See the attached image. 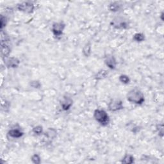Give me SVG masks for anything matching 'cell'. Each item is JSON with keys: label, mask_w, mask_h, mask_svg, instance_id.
<instances>
[{"label": "cell", "mask_w": 164, "mask_h": 164, "mask_svg": "<svg viewBox=\"0 0 164 164\" xmlns=\"http://www.w3.org/2000/svg\"><path fill=\"white\" fill-rule=\"evenodd\" d=\"M7 18L6 17L3 16V15H1V30H3V29L5 27H6V25L7 24Z\"/></svg>", "instance_id": "21"}, {"label": "cell", "mask_w": 164, "mask_h": 164, "mask_svg": "<svg viewBox=\"0 0 164 164\" xmlns=\"http://www.w3.org/2000/svg\"><path fill=\"white\" fill-rule=\"evenodd\" d=\"M119 80L123 84L127 85L130 82V78L126 74H121L119 78Z\"/></svg>", "instance_id": "16"}, {"label": "cell", "mask_w": 164, "mask_h": 164, "mask_svg": "<svg viewBox=\"0 0 164 164\" xmlns=\"http://www.w3.org/2000/svg\"><path fill=\"white\" fill-rule=\"evenodd\" d=\"M108 110L112 112H116L124 108L123 102L120 99H112L108 103Z\"/></svg>", "instance_id": "6"}, {"label": "cell", "mask_w": 164, "mask_h": 164, "mask_svg": "<svg viewBox=\"0 0 164 164\" xmlns=\"http://www.w3.org/2000/svg\"><path fill=\"white\" fill-rule=\"evenodd\" d=\"M111 26L117 30L126 29L129 26V21L123 16H117L112 19Z\"/></svg>", "instance_id": "3"}, {"label": "cell", "mask_w": 164, "mask_h": 164, "mask_svg": "<svg viewBox=\"0 0 164 164\" xmlns=\"http://www.w3.org/2000/svg\"><path fill=\"white\" fill-rule=\"evenodd\" d=\"M95 120L103 126H106L110 123V117L107 112L103 109L98 108L94 112Z\"/></svg>", "instance_id": "2"}, {"label": "cell", "mask_w": 164, "mask_h": 164, "mask_svg": "<svg viewBox=\"0 0 164 164\" xmlns=\"http://www.w3.org/2000/svg\"><path fill=\"white\" fill-rule=\"evenodd\" d=\"M8 135L13 138H19L24 135V132L21 129L12 128L8 132Z\"/></svg>", "instance_id": "10"}, {"label": "cell", "mask_w": 164, "mask_h": 164, "mask_svg": "<svg viewBox=\"0 0 164 164\" xmlns=\"http://www.w3.org/2000/svg\"><path fill=\"white\" fill-rule=\"evenodd\" d=\"M17 8L19 11L27 13L33 12L35 9V5L32 2L24 1L17 5Z\"/></svg>", "instance_id": "5"}, {"label": "cell", "mask_w": 164, "mask_h": 164, "mask_svg": "<svg viewBox=\"0 0 164 164\" xmlns=\"http://www.w3.org/2000/svg\"><path fill=\"white\" fill-rule=\"evenodd\" d=\"M32 132L35 135H40L42 133H43V127L40 126V125H38V126H36L33 128Z\"/></svg>", "instance_id": "17"}, {"label": "cell", "mask_w": 164, "mask_h": 164, "mask_svg": "<svg viewBox=\"0 0 164 164\" xmlns=\"http://www.w3.org/2000/svg\"><path fill=\"white\" fill-rule=\"evenodd\" d=\"M108 75V72L105 70V69H101L100 70L98 73L96 75V79L97 80H101L107 78V76Z\"/></svg>", "instance_id": "14"}, {"label": "cell", "mask_w": 164, "mask_h": 164, "mask_svg": "<svg viewBox=\"0 0 164 164\" xmlns=\"http://www.w3.org/2000/svg\"><path fill=\"white\" fill-rule=\"evenodd\" d=\"M30 85H31V87L35 88H39L41 86L40 82L38 81H35H35H32L30 82Z\"/></svg>", "instance_id": "22"}, {"label": "cell", "mask_w": 164, "mask_h": 164, "mask_svg": "<svg viewBox=\"0 0 164 164\" xmlns=\"http://www.w3.org/2000/svg\"><path fill=\"white\" fill-rule=\"evenodd\" d=\"M83 54L85 57H89L91 55V43L88 42L83 48Z\"/></svg>", "instance_id": "13"}, {"label": "cell", "mask_w": 164, "mask_h": 164, "mask_svg": "<svg viewBox=\"0 0 164 164\" xmlns=\"http://www.w3.org/2000/svg\"><path fill=\"white\" fill-rule=\"evenodd\" d=\"M65 28V24L62 21L57 22L53 24L51 32L56 38H60L62 37L63 30Z\"/></svg>", "instance_id": "4"}, {"label": "cell", "mask_w": 164, "mask_h": 164, "mask_svg": "<svg viewBox=\"0 0 164 164\" xmlns=\"http://www.w3.org/2000/svg\"><path fill=\"white\" fill-rule=\"evenodd\" d=\"M121 162L126 164H132L135 162V158L132 155L126 154L122 159Z\"/></svg>", "instance_id": "11"}, {"label": "cell", "mask_w": 164, "mask_h": 164, "mask_svg": "<svg viewBox=\"0 0 164 164\" xmlns=\"http://www.w3.org/2000/svg\"><path fill=\"white\" fill-rule=\"evenodd\" d=\"M73 105V100L67 96H63L60 100V106L64 111H68Z\"/></svg>", "instance_id": "8"}, {"label": "cell", "mask_w": 164, "mask_h": 164, "mask_svg": "<svg viewBox=\"0 0 164 164\" xmlns=\"http://www.w3.org/2000/svg\"><path fill=\"white\" fill-rule=\"evenodd\" d=\"M105 63L108 68L110 69H115L117 66V61L114 56L112 55H108L105 58Z\"/></svg>", "instance_id": "9"}, {"label": "cell", "mask_w": 164, "mask_h": 164, "mask_svg": "<svg viewBox=\"0 0 164 164\" xmlns=\"http://www.w3.org/2000/svg\"><path fill=\"white\" fill-rule=\"evenodd\" d=\"M133 38L137 43H141L145 40V35L142 33H137L133 35Z\"/></svg>", "instance_id": "15"}, {"label": "cell", "mask_w": 164, "mask_h": 164, "mask_svg": "<svg viewBox=\"0 0 164 164\" xmlns=\"http://www.w3.org/2000/svg\"><path fill=\"white\" fill-rule=\"evenodd\" d=\"M32 162L35 164H39L41 162V159L40 157L37 154H34L33 155L31 158Z\"/></svg>", "instance_id": "20"}, {"label": "cell", "mask_w": 164, "mask_h": 164, "mask_svg": "<svg viewBox=\"0 0 164 164\" xmlns=\"http://www.w3.org/2000/svg\"><path fill=\"white\" fill-rule=\"evenodd\" d=\"M108 8H109V10L111 11V12H117L120 10V9L121 8V5L119 4L118 2H112L109 5Z\"/></svg>", "instance_id": "12"}, {"label": "cell", "mask_w": 164, "mask_h": 164, "mask_svg": "<svg viewBox=\"0 0 164 164\" xmlns=\"http://www.w3.org/2000/svg\"><path fill=\"white\" fill-rule=\"evenodd\" d=\"M46 135L49 138H53L57 136V132L54 129L50 128L46 132Z\"/></svg>", "instance_id": "18"}, {"label": "cell", "mask_w": 164, "mask_h": 164, "mask_svg": "<svg viewBox=\"0 0 164 164\" xmlns=\"http://www.w3.org/2000/svg\"><path fill=\"white\" fill-rule=\"evenodd\" d=\"M126 99L131 103L138 105H142L145 101V97L143 92L137 88L130 90L127 93Z\"/></svg>", "instance_id": "1"}, {"label": "cell", "mask_w": 164, "mask_h": 164, "mask_svg": "<svg viewBox=\"0 0 164 164\" xmlns=\"http://www.w3.org/2000/svg\"><path fill=\"white\" fill-rule=\"evenodd\" d=\"M157 130L160 137L161 138H162L163 137V123H160V124H157Z\"/></svg>", "instance_id": "19"}, {"label": "cell", "mask_w": 164, "mask_h": 164, "mask_svg": "<svg viewBox=\"0 0 164 164\" xmlns=\"http://www.w3.org/2000/svg\"><path fill=\"white\" fill-rule=\"evenodd\" d=\"M5 65L8 68H17L20 64V60L16 57H7L3 58Z\"/></svg>", "instance_id": "7"}]
</instances>
